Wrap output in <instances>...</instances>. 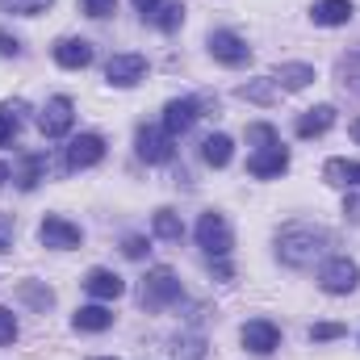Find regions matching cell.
Segmentation results:
<instances>
[{
  "mask_svg": "<svg viewBox=\"0 0 360 360\" xmlns=\"http://www.w3.org/2000/svg\"><path fill=\"white\" fill-rule=\"evenodd\" d=\"M235 96H243V101H256V105H272L276 101V84L269 80H248V84H239L235 89Z\"/></svg>",
  "mask_w": 360,
  "mask_h": 360,
  "instance_id": "83f0119b",
  "label": "cell"
},
{
  "mask_svg": "<svg viewBox=\"0 0 360 360\" xmlns=\"http://www.w3.org/2000/svg\"><path fill=\"white\" fill-rule=\"evenodd\" d=\"M231 155H235L231 134H210V139L201 143V160H205L210 168H226V164H231Z\"/></svg>",
  "mask_w": 360,
  "mask_h": 360,
  "instance_id": "603a6c76",
  "label": "cell"
},
{
  "mask_svg": "<svg viewBox=\"0 0 360 360\" xmlns=\"http://www.w3.org/2000/svg\"><path fill=\"white\" fill-rule=\"evenodd\" d=\"M92 360H117V356H92Z\"/></svg>",
  "mask_w": 360,
  "mask_h": 360,
  "instance_id": "b9f144b4",
  "label": "cell"
},
{
  "mask_svg": "<svg viewBox=\"0 0 360 360\" xmlns=\"http://www.w3.org/2000/svg\"><path fill=\"white\" fill-rule=\"evenodd\" d=\"M72 327H76V331H92V335H101V331L113 327V310H105L101 302H96V306H80V310L72 314Z\"/></svg>",
  "mask_w": 360,
  "mask_h": 360,
  "instance_id": "d6986e66",
  "label": "cell"
},
{
  "mask_svg": "<svg viewBox=\"0 0 360 360\" xmlns=\"http://www.w3.org/2000/svg\"><path fill=\"white\" fill-rule=\"evenodd\" d=\"M319 285H323V293H331V297L356 293V285H360V264H356V260H348V256H331V260L319 269Z\"/></svg>",
  "mask_w": 360,
  "mask_h": 360,
  "instance_id": "277c9868",
  "label": "cell"
},
{
  "mask_svg": "<svg viewBox=\"0 0 360 360\" xmlns=\"http://www.w3.org/2000/svg\"><path fill=\"white\" fill-rule=\"evenodd\" d=\"M172 360H205V335L201 331H184L172 340Z\"/></svg>",
  "mask_w": 360,
  "mask_h": 360,
  "instance_id": "484cf974",
  "label": "cell"
},
{
  "mask_svg": "<svg viewBox=\"0 0 360 360\" xmlns=\"http://www.w3.org/2000/svg\"><path fill=\"white\" fill-rule=\"evenodd\" d=\"M143 76H147V59H143V55H134V51L113 55V59L105 63V80H109L113 89H134Z\"/></svg>",
  "mask_w": 360,
  "mask_h": 360,
  "instance_id": "30bf717a",
  "label": "cell"
},
{
  "mask_svg": "<svg viewBox=\"0 0 360 360\" xmlns=\"http://www.w3.org/2000/svg\"><path fill=\"white\" fill-rule=\"evenodd\" d=\"M335 76H340V84H344L348 92H356L360 96V51L344 55V59L335 63Z\"/></svg>",
  "mask_w": 360,
  "mask_h": 360,
  "instance_id": "f1b7e54d",
  "label": "cell"
},
{
  "mask_svg": "<svg viewBox=\"0 0 360 360\" xmlns=\"http://www.w3.org/2000/svg\"><path fill=\"white\" fill-rule=\"evenodd\" d=\"M180 21H184V4H180V0H164V4L151 13V25H155V30H164V34L180 30Z\"/></svg>",
  "mask_w": 360,
  "mask_h": 360,
  "instance_id": "4316f807",
  "label": "cell"
},
{
  "mask_svg": "<svg viewBox=\"0 0 360 360\" xmlns=\"http://www.w3.org/2000/svg\"><path fill=\"white\" fill-rule=\"evenodd\" d=\"M101 160H105V139H101V134H76V139L68 143V155H63L68 172H84V168H96Z\"/></svg>",
  "mask_w": 360,
  "mask_h": 360,
  "instance_id": "9c48e42d",
  "label": "cell"
},
{
  "mask_svg": "<svg viewBox=\"0 0 360 360\" xmlns=\"http://www.w3.org/2000/svg\"><path fill=\"white\" fill-rule=\"evenodd\" d=\"M197 248H201L210 260H226V256H231L235 235H231V222H226L218 210H210V214L197 218Z\"/></svg>",
  "mask_w": 360,
  "mask_h": 360,
  "instance_id": "3957f363",
  "label": "cell"
},
{
  "mask_svg": "<svg viewBox=\"0 0 360 360\" xmlns=\"http://www.w3.org/2000/svg\"><path fill=\"white\" fill-rule=\"evenodd\" d=\"M80 8H84L89 17H96V21H101V17H109V13L117 8V0H80Z\"/></svg>",
  "mask_w": 360,
  "mask_h": 360,
  "instance_id": "e575fe53",
  "label": "cell"
},
{
  "mask_svg": "<svg viewBox=\"0 0 360 360\" xmlns=\"http://www.w3.org/2000/svg\"><path fill=\"white\" fill-rule=\"evenodd\" d=\"M248 143H256V147L264 151V147H276V143H281V134L272 130L269 122H252V126H248Z\"/></svg>",
  "mask_w": 360,
  "mask_h": 360,
  "instance_id": "4dcf8cb0",
  "label": "cell"
},
{
  "mask_svg": "<svg viewBox=\"0 0 360 360\" xmlns=\"http://www.w3.org/2000/svg\"><path fill=\"white\" fill-rule=\"evenodd\" d=\"M0 55H4V59H17V55H21V42H17L13 34H4V30H0Z\"/></svg>",
  "mask_w": 360,
  "mask_h": 360,
  "instance_id": "d590c367",
  "label": "cell"
},
{
  "mask_svg": "<svg viewBox=\"0 0 360 360\" xmlns=\"http://www.w3.org/2000/svg\"><path fill=\"white\" fill-rule=\"evenodd\" d=\"M134 151H139L143 164H168V160L176 155V139H172L164 126H139Z\"/></svg>",
  "mask_w": 360,
  "mask_h": 360,
  "instance_id": "8992f818",
  "label": "cell"
},
{
  "mask_svg": "<svg viewBox=\"0 0 360 360\" xmlns=\"http://www.w3.org/2000/svg\"><path fill=\"white\" fill-rule=\"evenodd\" d=\"M0 252H13V218L0 214Z\"/></svg>",
  "mask_w": 360,
  "mask_h": 360,
  "instance_id": "8d00e7d4",
  "label": "cell"
},
{
  "mask_svg": "<svg viewBox=\"0 0 360 360\" xmlns=\"http://www.w3.org/2000/svg\"><path fill=\"white\" fill-rule=\"evenodd\" d=\"M239 340H243V348H248V352H256V356H272V352H276V344H281V331H276V323H272V319H252V323H243Z\"/></svg>",
  "mask_w": 360,
  "mask_h": 360,
  "instance_id": "8fae6325",
  "label": "cell"
},
{
  "mask_svg": "<svg viewBox=\"0 0 360 360\" xmlns=\"http://www.w3.org/2000/svg\"><path fill=\"white\" fill-rule=\"evenodd\" d=\"M201 117V101L197 96H176V101H168L164 105V130L176 139V134H184V130H193V122Z\"/></svg>",
  "mask_w": 360,
  "mask_h": 360,
  "instance_id": "7c38bea8",
  "label": "cell"
},
{
  "mask_svg": "<svg viewBox=\"0 0 360 360\" xmlns=\"http://www.w3.org/2000/svg\"><path fill=\"white\" fill-rule=\"evenodd\" d=\"M13 176V172H8V164H4V160H0V184H4V180Z\"/></svg>",
  "mask_w": 360,
  "mask_h": 360,
  "instance_id": "ab89813d",
  "label": "cell"
},
{
  "mask_svg": "<svg viewBox=\"0 0 360 360\" xmlns=\"http://www.w3.org/2000/svg\"><path fill=\"white\" fill-rule=\"evenodd\" d=\"M147 252H151V243H147L143 235H126V239H122V256H126V260H143Z\"/></svg>",
  "mask_w": 360,
  "mask_h": 360,
  "instance_id": "d6a6232c",
  "label": "cell"
},
{
  "mask_svg": "<svg viewBox=\"0 0 360 360\" xmlns=\"http://www.w3.org/2000/svg\"><path fill=\"white\" fill-rule=\"evenodd\" d=\"M314 25H348L352 21V0H319L310 8Z\"/></svg>",
  "mask_w": 360,
  "mask_h": 360,
  "instance_id": "7402d4cb",
  "label": "cell"
},
{
  "mask_svg": "<svg viewBox=\"0 0 360 360\" xmlns=\"http://www.w3.org/2000/svg\"><path fill=\"white\" fill-rule=\"evenodd\" d=\"M348 130H352V139H356V143H360V117H356V122H352V126H348Z\"/></svg>",
  "mask_w": 360,
  "mask_h": 360,
  "instance_id": "60d3db41",
  "label": "cell"
},
{
  "mask_svg": "<svg viewBox=\"0 0 360 360\" xmlns=\"http://www.w3.org/2000/svg\"><path fill=\"white\" fill-rule=\"evenodd\" d=\"M184 297V285H180V276L168 264H155V269H147L143 276V289H139V302L147 306V310H168L172 302Z\"/></svg>",
  "mask_w": 360,
  "mask_h": 360,
  "instance_id": "7a4b0ae2",
  "label": "cell"
},
{
  "mask_svg": "<svg viewBox=\"0 0 360 360\" xmlns=\"http://www.w3.org/2000/svg\"><path fill=\"white\" fill-rule=\"evenodd\" d=\"M310 80H314L310 63H276V72H272V84L281 92H302Z\"/></svg>",
  "mask_w": 360,
  "mask_h": 360,
  "instance_id": "e0dca14e",
  "label": "cell"
},
{
  "mask_svg": "<svg viewBox=\"0 0 360 360\" xmlns=\"http://www.w3.org/2000/svg\"><path fill=\"white\" fill-rule=\"evenodd\" d=\"M344 218L348 222H360V193H348L344 197Z\"/></svg>",
  "mask_w": 360,
  "mask_h": 360,
  "instance_id": "74e56055",
  "label": "cell"
},
{
  "mask_svg": "<svg viewBox=\"0 0 360 360\" xmlns=\"http://www.w3.org/2000/svg\"><path fill=\"white\" fill-rule=\"evenodd\" d=\"M42 176H46V155H42V151H30V155L21 160V172H17V184H21L25 193H34V188L42 184Z\"/></svg>",
  "mask_w": 360,
  "mask_h": 360,
  "instance_id": "cb8c5ba5",
  "label": "cell"
},
{
  "mask_svg": "<svg viewBox=\"0 0 360 360\" xmlns=\"http://www.w3.org/2000/svg\"><path fill=\"white\" fill-rule=\"evenodd\" d=\"M72 126H76V105H72V96H51V101L42 105V113H38L42 139H68Z\"/></svg>",
  "mask_w": 360,
  "mask_h": 360,
  "instance_id": "5b68a950",
  "label": "cell"
},
{
  "mask_svg": "<svg viewBox=\"0 0 360 360\" xmlns=\"http://www.w3.org/2000/svg\"><path fill=\"white\" fill-rule=\"evenodd\" d=\"M248 172L260 180H272L281 176V172H289V151H285V143H276V147H264V151H256V155H248Z\"/></svg>",
  "mask_w": 360,
  "mask_h": 360,
  "instance_id": "4fadbf2b",
  "label": "cell"
},
{
  "mask_svg": "<svg viewBox=\"0 0 360 360\" xmlns=\"http://www.w3.org/2000/svg\"><path fill=\"white\" fill-rule=\"evenodd\" d=\"M84 289H89L96 302H113V297H122V293H126V281H122L113 269H89Z\"/></svg>",
  "mask_w": 360,
  "mask_h": 360,
  "instance_id": "2e32d148",
  "label": "cell"
},
{
  "mask_svg": "<svg viewBox=\"0 0 360 360\" xmlns=\"http://www.w3.org/2000/svg\"><path fill=\"white\" fill-rule=\"evenodd\" d=\"M55 63L68 68V72H84L92 63V42H84V38H59L55 42Z\"/></svg>",
  "mask_w": 360,
  "mask_h": 360,
  "instance_id": "9a60e30c",
  "label": "cell"
},
{
  "mask_svg": "<svg viewBox=\"0 0 360 360\" xmlns=\"http://www.w3.org/2000/svg\"><path fill=\"white\" fill-rule=\"evenodd\" d=\"M323 180L335 184V188H356L360 184V160H327L323 164Z\"/></svg>",
  "mask_w": 360,
  "mask_h": 360,
  "instance_id": "ac0fdd59",
  "label": "cell"
},
{
  "mask_svg": "<svg viewBox=\"0 0 360 360\" xmlns=\"http://www.w3.org/2000/svg\"><path fill=\"white\" fill-rule=\"evenodd\" d=\"M130 4H134V8H139L143 17H151V13H155V8H160L164 0H130Z\"/></svg>",
  "mask_w": 360,
  "mask_h": 360,
  "instance_id": "f35d334b",
  "label": "cell"
},
{
  "mask_svg": "<svg viewBox=\"0 0 360 360\" xmlns=\"http://www.w3.org/2000/svg\"><path fill=\"white\" fill-rule=\"evenodd\" d=\"M38 239H42V248L72 252V248H80V243H84V231H80L76 222H68L63 214H46V218H42V226H38Z\"/></svg>",
  "mask_w": 360,
  "mask_h": 360,
  "instance_id": "52a82bcc",
  "label": "cell"
},
{
  "mask_svg": "<svg viewBox=\"0 0 360 360\" xmlns=\"http://www.w3.org/2000/svg\"><path fill=\"white\" fill-rule=\"evenodd\" d=\"M331 126H335V105H314V109L297 113L293 134H297V139H319V134H327Z\"/></svg>",
  "mask_w": 360,
  "mask_h": 360,
  "instance_id": "5bb4252c",
  "label": "cell"
},
{
  "mask_svg": "<svg viewBox=\"0 0 360 360\" xmlns=\"http://www.w3.org/2000/svg\"><path fill=\"white\" fill-rule=\"evenodd\" d=\"M344 331H348L344 323H314V327H310V340H314V344H327V340H340Z\"/></svg>",
  "mask_w": 360,
  "mask_h": 360,
  "instance_id": "836d02e7",
  "label": "cell"
},
{
  "mask_svg": "<svg viewBox=\"0 0 360 360\" xmlns=\"http://www.w3.org/2000/svg\"><path fill=\"white\" fill-rule=\"evenodd\" d=\"M151 231H155V239H168V243H180V235H184V222H180L176 210H155V218H151Z\"/></svg>",
  "mask_w": 360,
  "mask_h": 360,
  "instance_id": "d4e9b609",
  "label": "cell"
},
{
  "mask_svg": "<svg viewBox=\"0 0 360 360\" xmlns=\"http://www.w3.org/2000/svg\"><path fill=\"white\" fill-rule=\"evenodd\" d=\"M55 0H0V8L4 13H17V17H38V13H46Z\"/></svg>",
  "mask_w": 360,
  "mask_h": 360,
  "instance_id": "f546056e",
  "label": "cell"
},
{
  "mask_svg": "<svg viewBox=\"0 0 360 360\" xmlns=\"http://www.w3.org/2000/svg\"><path fill=\"white\" fill-rule=\"evenodd\" d=\"M17 297H21L30 310H38V314H46V310L55 306V289H51L46 281H21V285H17Z\"/></svg>",
  "mask_w": 360,
  "mask_h": 360,
  "instance_id": "44dd1931",
  "label": "cell"
},
{
  "mask_svg": "<svg viewBox=\"0 0 360 360\" xmlns=\"http://www.w3.org/2000/svg\"><path fill=\"white\" fill-rule=\"evenodd\" d=\"M205 46H210V55H214L218 63H226V68H243V63H252V46H248L235 30H214Z\"/></svg>",
  "mask_w": 360,
  "mask_h": 360,
  "instance_id": "ba28073f",
  "label": "cell"
},
{
  "mask_svg": "<svg viewBox=\"0 0 360 360\" xmlns=\"http://www.w3.org/2000/svg\"><path fill=\"white\" fill-rule=\"evenodd\" d=\"M17 335H21V327H17V314H13L8 306H0V348L17 344Z\"/></svg>",
  "mask_w": 360,
  "mask_h": 360,
  "instance_id": "1f68e13d",
  "label": "cell"
},
{
  "mask_svg": "<svg viewBox=\"0 0 360 360\" xmlns=\"http://www.w3.org/2000/svg\"><path fill=\"white\" fill-rule=\"evenodd\" d=\"M331 248V235L314 222H289L276 231V260L285 269H314V260H323Z\"/></svg>",
  "mask_w": 360,
  "mask_h": 360,
  "instance_id": "6da1fadb",
  "label": "cell"
},
{
  "mask_svg": "<svg viewBox=\"0 0 360 360\" xmlns=\"http://www.w3.org/2000/svg\"><path fill=\"white\" fill-rule=\"evenodd\" d=\"M25 113H30L25 101H4L0 105V147H8L17 139V130L25 126Z\"/></svg>",
  "mask_w": 360,
  "mask_h": 360,
  "instance_id": "ffe728a7",
  "label": "cell"
}]
</instances>
